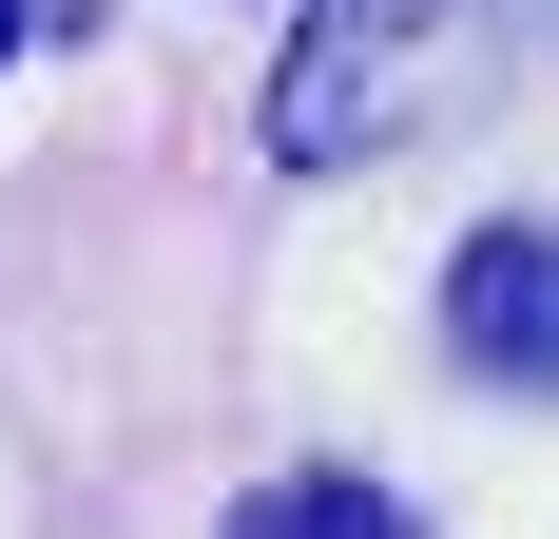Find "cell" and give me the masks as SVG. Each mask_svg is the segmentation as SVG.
Listing matches in <instances>:
<instances>
[{
	"label": "cell",
	"mask_w": 559,
	"mask_h": 539,
	"mask_svg": "<svg viewBox=\"0 0 559 539\" xmlns=\"http://www.w3.org/2000/svg\"><path fill=\"white\" fill-rule=\"evenodd\" d=\"M444 367L502 405H559V213H502L444 251Z\"/></svg>",
	"instance_id": "7a4b0ae2"
},
{
	"label": "cell",
	"mask_w": 559,
	"mask_h": 539,
	"mask_svg": "<svg viewBox=\"0 0 559 539\" xmlns=\"http://www.w3.org/2000/svg\"><path fill=\"white\" fill-rule=\"evenodd\" d=\"M483 20H502V0H309L289 58H271V97H251L271 173H367V155H405V135L483 77Z\"/></svg>",
	"instance_id": "6da1fadb"
},
{
	"label": "cell",
	"mask_w": 559,
	"mask_h": 539,
	"mask_svg": "<svg viewBox=\"0 0 559 539\" xmlns=\"http://www.w3.org/2000/svg\"><path fill=\"white\" fill-rule=\"evenodd\" d=\"M213 539H425V520H405V482H367V463H289V482H251Z\"/></svg>",
	"instance_id": "3957f363"
},
{
	"label": "cell",
	"mask_w": 559,
	"mask_h": 539,
	"mask_svg": "<svg viewBox=\"0 0 559 539\" xmlns=\"http://www.w3.org/2000/svg\"><path fill=\"white\" fill-rule=\"evenodd\" d=\"M58 20H78V0H0V58H39V39H58Z\"/></svg>",
	"instance_id": "277c9868"
}]
</instances>
